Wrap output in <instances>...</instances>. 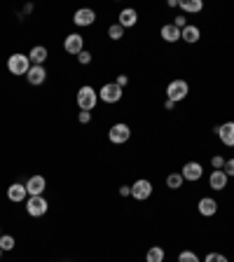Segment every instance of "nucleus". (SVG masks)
I'll return each instance as SVG.
<instances>
[{"instance_id": "obj_2", "label": "nucleus", "mask_w": 234, "mask_h": 262, "mask_svg": "<svg viewBox=\"0 0 234 262\" xmlns=\"http://www.w3.org/2000/svg\"><path fill=\"white\" fill-rule=\"evenodd\" d=\"M7 70L12 75H28V70H31L28 54H12L7 59Z\"/></svg>"}, {"instance_id": "obj_6", "label": "nucleus", "mask_w": 234, "mask_h": 262, "mask_svg": "<svg viewBox=\"0 0 234 262\" xmlns=\"http://www.w3.org/2000/svg\"><path fill=\"white\" fill-rule=\"evenodd\" d=\"M131 197L136 201H145L152 197V183H150L148 178H138L134 185H131Z\"/></svg>"}, {"instance_id": "obj_33", "label": "nucleus", "mask_w": 234, "mask_h": 262, "mask_svg": "<svg viewBox=\"0 0 234 262\" xmlns=\"http://www.w3.org/2000/svg\"><path fill=\"white\" fill-rule=\"evenodd\" d=\"M115 82H117L120 87H127V85H129V78H127V75H117Z\"/></svg>"}, {"instance_id": "obj_19", "label": "nucleus", "mask_w": 234, "mask_h": 262, "mask_svg": "<svg viewBox=\"0 0 234 262\" xmlns=\"http://www.w3.org/2000/svg\"><path fill=\"white\" fill-rule=\"evenodd\" d=\"M162 40L164 43H178L180 40V28H176L173 24H164L162 26V31H160Z\"/></svg>"}, {"instance_id": "obj_5", "label": "nucleus", "mask_w": 234, "mask_h": 262, "mask_svg": "<svg viewBox=\"0 0 234 262\" xmlns=\"http://www.w3.org/2000/svg\"><path fill=\"white\" fill-rule=\"evenodd\" d=\"M47 208H50V204H47L45 197H28L26 199V213L31 218H43L47 213Z\"/></svg>"}, {"instance_id": "obj_13", "label": "nucleus", "mask_w": 234, "mask_h": 262, "mask_svg": "<svg viewBox=\"0 0 234 262\" xmlns=\"http://www.w3.org/2000/svg\"><path fill=\"white\" fill-rule=\"evenodd\" d=\"M216 134L222 140V145L234 147V122H225L220 127H216Z\"/></svg>"}, {"instance_id": "obj_4", "label": "nucleus", "mask_w": 234, "mask_h": 262, "mask_svg": "<svg viewBox=\"0 0 234 262\" xmlns=\"http://www.w3.org/2000/svg\"><path fill=\"white\" fill-rule=\"evenodd\" d=\"M129 138H131V129H129V124H124V122L112 124L110 131H108V140H110L112 145H122V143H127Z\"/></svg>"}, {"instance_id": "obj_31", "label": "nucleus", "mask_w": 234, "mask_h": 262, "mask_svg": "<svg viewBox=\"0 0 234 262\" xmlns=\"http://www.w3.org/2000/svg\"><path fill=\"white\" fill-rule=\"evenodd\" d=\"M77 122H80V124H89V122H92V113L80 110V115H77Z\"/></svg>"}, {"instance_id": "obj_34", "label": "nucleus", "mask_w": 234, "mask_h": 262, "mask_svg": "<svg viewBox=\"0 0 234 262\" xmlns=\"http://www.w3.org/2000/svg\"><path fill=\"white\" fill-rule=\"evenodd\" d=\"M120 195H122V197H131V185H122V188H120Z\"/></svg>"}, {"instance_id": "obj_24", "label": "nucleus", "mask_w": 234, "mask_h": 262, "mask_svg": "<svg viewBox=\"0 0 234 262\" xmlns=\"http://www.w3.org/2000/svg\"><path fill=\"white\" fill-rule=\"evenodd\" d=\"M180 185H183V176H180V173H169L167 176V188L178 190Z\"/></svg>"}, {"instance_id": "obj_21", "label": "nucleus", "mask_w": 234, "mask_h": 262, "mask_svg": "<svg viewBox=\"0 0 234 262\" xmlns=\"http://www.w3.org/2000/svg\"><path fill=\"white\" fill-rule=\"evenodd\" d=\"M178 7H183V12H192V14H197L204 10V3L202 0H180Z\"/></svg>"}, {"instance_id": "obj_30", "label": "nucleus", "mask_w": 234, "mask_h": 262, "mask_svg": "<svg viewBox=\"0 0 234 262\" xmlns=\"http://www.w3.org/2000/svg\"><path fill=\"white\" fill-rule=\"evenodd\" d=\"M173 26H176V28H180V31H183L185 26H187V17H185V14H180V17H176V19H173Z\"/></svg>"}, {"instance_id": "obj_14", "label": "nucleus", "mask_w": 234, "mask_h": 262, "mask_svg": "<svg viewBox=\"0 0 234 262\" xmlns=\"http://www.w3.org/2000/svg\"><path fill=\"white\" fill-rule=\"evenodd\" d=\"M7 199L14 201V204H21L24 199H28V190L24 183H12L7 188Z\"/></svg>"}, {"instance_id": "obj_20", "label": "nucleus", "mask_w": 234, "mask_h": 262, "mask_svg": "<svg viewBox=\"0 0 234 262\" xmlns=\"http://www.w3.org/2000/svg\"><path fill=\"white\" fill-rule=\"evenodd\" d=\"M199 38H202V31H199L197 26H192V24H187L183 31H180V40H185V43H190V45L199 43Z\"/></svg>"}, {"instance_id": "obj_27", "label": "nucleus", "mask_w": 234, "mask_h": 262, "mask_svg": "<svg viewBox=\"0 0 234 262\" xmlns=\"http://www.w3.org/2000/svg\"><path fill=\"white\" fill-rule=\"evenodd\" d=\"M77 61H80L82 66H89V63H92V52H89V49H82L80 54H77Z\"/></svg>"}, {"instance_id": "obj_32", "label": "nucleus", "mask_w": 234, "mask_h": 262, "mask_svg": "<svg viewBox=\"0 0 234 262\" xmlns=\"http://www.w3.org/2000/svg\"><path fill=\"white\" fill-rule=\"evenodd\" d=\"M222 171L227 173V178H234V157L225 162V169H222Z\"/></svg>"}, {"instance_id": "obj_16", "label": "nucleus", "mask_w": 234, "mask_h": 262, "mask_svg": "<svg viewBox=\"0 0 234 262\" xmlns=\"http://www.w3.org/2000/svg\"><path fill=\"white\" fill-rule=\"evenodd\" d=\"M197 208H199V213H202L204 218H211V215L218 213V201L211 199V197H204V199H199Z\"/></svg>"}, {"instance_id": "obj_17", "label": "nucleus", "mask_w": 234, "mask_h": 262, "mask_svg": "<svg viewBox=\"0 0 234 262\" xmlns=\"http://www.w3.org/2000/svg\"><path fill=\"white\" fill-rule=\"evenodd\" d=\"M47 47H43V45H35V47L28 52V59H31V66H45V61H47Z\"/></svg>"}, {"instance_id": "obj_7", "label": "nucleus", "mask_w": 234, "mask_h": 262, "mask_svg": "<svg viewBox=\"0 0 234 262\" xmlns=\"http://www.w3.org/2000/svg\"><path fill=\"white\" fill-rule=\"evenodd\" d=\"M99 98L103 103H117V101L122 98V87L117 85V82H108V85L101 87Z\"/></svg>"}, {"instance_id": "obj_29", "label": "nucleus", "mask_w": 234, "mask_h": 262, "mask_svg": "<svg viewBox=\"0 0 234 262\" xmlns=\"http://www.w3.org/2000/svg\"><path fill=\"white\" fill-rule=\"evenodd\" d=\"M225 162H227V159H225V157H220V155H216V157L211 159V166H213V169H225Z\"/></svg>"}, {"instance_id": "obj_15", "label": "nucleus", "mask_w": 234, "mask_h": 262, "mask_svg": "<svg viewBox=\"0 0 234 262\" xmlns=\"http://www.w3.org/2000/svg\"><path fill=\"white\" fill-rule=\"evenodd\" d=\"M136 21H138V12H136L134 7H124L122 12H120V17H117V24L122 26V28H131V26H136Z\"/></svg>"}, {"instance_id": "obj_23", "label": "nucleus", "mask_w": 234, "mask_h": 262, "mask_svg": "<svg viewBox=\"0 0 234 262\" xmlns=\"http://www.w3.org/2000/svg\"><path fill=\"white\" fill-rule=\"evenodd\" d=\"M14 246H17V241H14L12 234H3V237H0V248H3V253H5V250H12Z\"/></svg>"}, {"instance_id": "obj_11", "label": "nucleus", "mask_w": 234, "mask_h": 262, "mask_svg": "<svg viewBox=\"0 0 234 262\" xmlns=\"http://www.w3.org/2000/svg\"><path fill=\"white\" fill-rule=\"evenodd\" d=\"M45 188H47V180H45V176H31L28 180H26L28 197H43Z\"/></svg>"}, {"instance_id": "obj_9", "label": "nucleus", "mask_w": 234, "mask_h": 262, "mask_svg": "<svg viewBox=\"0 0 234 262\" xmlns=\"http://www.w3.org/2000/svg\"><path fill=\"white\" fill-rule=\"evenodd\" d=\"M180 176H183V180L197 183L199 178L204 176V166L199 164V162H187V164L183 166V171H180Z\"/></svg>"}, {"instance_id": "obj_37", "label": "nucleus", "mask_w": 234, "mask_h": 262, "mask_svg": "<svg viewBox=\"0 0 234 262\" xmlns=\"http://www.w3.org/2000/svg\"><path fill=\"white\" fill-rule=\"evenodd\" d=\"M0 237H3V230H0Z\"/></svg>"}, {"instance_id": "obj_26", "label": "nucleus", "mask_w": 234, "mask_h": 262, "mask_svg": "<svg viewBox=\"0 0 234 262\" xmlns=\"http://www.w3.org/2000/svg\"><path fill=\"white\" fill-rule=\"evenodd\" d=\"M178 262H202V260H199V255L194 250H183L178 255Z\"/></svg>"}, {"instance_id": "obj_10", "label": "nucleus", "mask_w": 234, "mask_h": 262, "mask_svg": "<svg viewBox=\"0 0 234 262\" xmlns=\"http://www.w3.org/2000/svg\"><path fill=\"white\" fill-rule=\"evenodd\" d=\"M73 21H75V26H80V28L92 26L94 21H96V12H94L92 7H80V10L73 14Z\"/></svg>"}, {"instance_id": "obj_25", "label": "nucleus", "mask_w": 234, "mask_h": 262, "mask_svg": "<svg viewBox=\"0 0 234 262\" xmlns=\"http://www.w3.org/2000/svg\"><path fill=\"white\" fill-rule=\"evenodd\" d=\"M108 38H110V40H122V38H124V28L120 24H112L110 28H108Z\"/></svg>"}, {"instance_id": "obj_8", "label": "nucleus", "mask_w": 234, "mask_h": 262, "mask_svg": "<svg viewBox=\"0 0 234 262\" xmlns=\"http://www.w3.org/2000/svg\"><path fill=\"white\" fill-rule=\"evenodd\" d=\"M63 49H66L68 54H80L82 49H85V38L80 35V33H70V35H66V40H63Z\"/></svg>"}, {"instance_id": "obj_22", "label": "nucleus", "mask_w": 234, "mask_h": 262, "mask_svg": "<svg viewBox=\"0 0 234 262\" xmlns=\"http://www.w3.org/2000/svg\"><path fill=\"white\" fill-rule=\"evenodd\" d=\"M145 262H164V248L152 246V248L148 250V255H145Z\"/></svg>"}, {"instance_id": "obj_1", "label": "nucleus", "mask_w": 234, "mask_h": 262, "mask_svg": "<svg viewBox=\"0 0 234 262\" xmlns=\"http://www.w3.org/2000/svg\"><path fill=\"white\" fill-rule=\"evenodd\" d=\"M77 108L80 110H87V113H92L94 108H96V103H99V92L94 89V87H89V85H85V87H80L77 89Z\"/></svg>"}, {"instance_id": "obj_35", "label": "nucleus", "mask_w": 234, "mask_h": 262, "mask_svg": "<svg viewBox=\"0 0 234 262\" xmlns=\"http://www.w3.org/2000/svg\"><path fill=\"white\" fill-rule=\"evenodd\" d=\"M173 105H176V103H173V101H169V98H167V103H164V108H167V110H173Z\"/></svg>"}, {"instance_id": "obj_36", "label": "nucleus", "mask_w": 234, "mask_h": 262, "mask_svg": "<svg viewBox=\"0 0 234 262\" xmlns=\"http://www.w3.org/2000/svg\"><path fill=\"white\" fill-rule=\"evenodd\" d=\"M0 257H3V248H0Z\"/></svg>"}, {"instance_id": "obj_12", "label": "nucleus", "mask_w": 234, "mask_h": 262, "mask_svg": "<svg viewBox=\"0 0 234 262\" xmlns=\"http://www.w3.org/2000/svg\"><path fill=\"white\" fill-rule=\"evenodd\" d=\"M229 183V178L227 173L222 169H216V171H211V176H209V188L211 190H216V192H220V190H225Z\"/></svg>"}, {"instance_id": "obj_18", "label": "nucleus", "mask_w": 234, "mask_h": 262, "mask_svg": "<svg viewBox=\"0 0 234 262\" xmlns=\"http://www.w3.org/2000/svg\"><path fill=\"white\" fill-rule=\"evenodd\" d=\"M26 80H28V82H31L33 87L43 85L45 80H47V70H45V66H31V70H28Z\"/></svg>"}, {"instance_id": "obj_28", "label": "nucleus", "mask_w": 234, "mask_h": 262, "mask_svg": "<svg viewBox=\"0 0 234 262\" xmlns=\"http://www.w3.org/2000/svg\"><path fill=\"white\" fill-rule=\"evenodd\" d=\"M204 262H229V260L222 253H209V255L204 257Z\"/></svg>"}, {"instance_id": "obj_3", "label": "nucleus", "mask_w": 234, "mask_h": 262, "mask_svg": "<svg viewBox=\"0 0 234 262\" xmlns=\"http://www.w3.org/2000/svg\"><path fill=\"white\" fill-rule=\"evenodd\" d=\"M187 94H190V87H187L185 80H173V82H169V87H167V98L169 101L178 103V101L187 98Z\"/></svg>"}]
</instances>
